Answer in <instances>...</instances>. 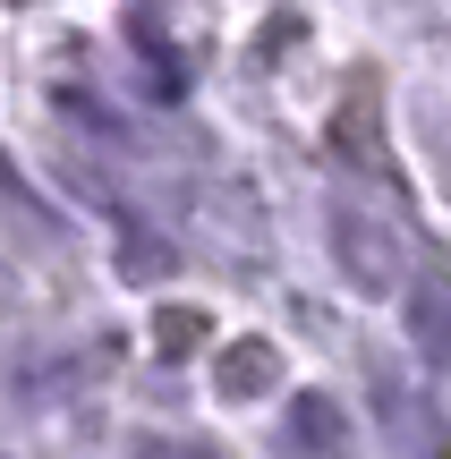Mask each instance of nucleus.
Here are the masks:
<instances>
[{
    "instance_id": "1",
    "label": "nucleus",
    "mask_w": 451,
    "mask_h": 459,
    "mask_svg": "<svg viewBox=\"0 0 451 459\" xmlns=\"http://www.w3.org/2000/svg\"><path fill=\"white\" fill-rule=\"evenodd\" d=\"M145 459H213V451H196V443H153Z\"/></svg>"
}]
</instances>
